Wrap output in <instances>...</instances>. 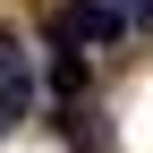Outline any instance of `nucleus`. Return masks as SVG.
<instances>
[{
	"instance_id": "obj_2",
	"label": "nucleus",
	"mask_w": 153,
	"mask_h": 153,
	"mask_svg": "<svg viewBox=\"0 0 153 153\" xmlns=\"http://www.w3.org/2000/svg\"><path fill=\"white\" fill-rule=\"evenodd\" d=\"M34 111V60L17 51V34H0V119H26Z\"/></svg>"
},
{
	"instance_id": "obj_4",
	"label": "nucleus",
	"mask_w": 153,
	"mask_h": 153,
	"mask_svg": "<svg viewBox=\"0 0 153 153\" xmlns=\"http://www.w3.org/2000/svg\"><path fill=\"white\" fill-rule=\"evenodd\" d=\"M119 17H136V26H153V0H119Z\"/></svg>"
},
{
	"instance_id": "obj_1",
	"label": "nucleus",
	"mask_w": 153,
	"mask_h": 153,
	"mask_svg": "<svg viewBox=\"0 0 153 153\" xmlns=\"http://www.w3.org/2000/svg\"><path fill=\"white\" fill-rule=\"evenodd\" d=\"M119 26H128V17L102 9V0H68V9H51V43H60V51H76V43H119Z\"/></svg>"
},
{
	"instance_id": "obj_3",
	"label": "nucleus",
	"mask_w": 153,
	"mask_h": 153,
	"mask_svg": "<svg viewBox=\"0 0 153 153\" xmlns=\"http://www.w3.org/2000/svg\"><path fill=\"white\" fill-rule=\"evenodd\" d=\"M51 94H60V102L85 94V60H76V51H51Z\"/></svg>"
}]
</instances>
